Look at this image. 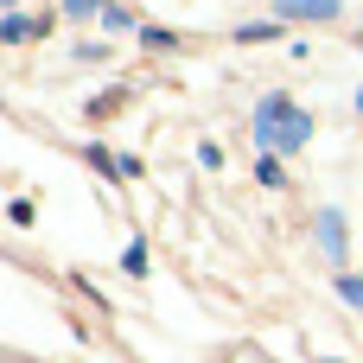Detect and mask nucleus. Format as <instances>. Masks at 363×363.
<instances>
[{"instance_id": "obj_4", "label": "nucleus", "mask_w": 363, "mask_h": 363, "mask_svg": "<svg viewBox=\"0 0 363 363\" xmlns=\"http://www.w3.org/2000/svg\"><path fill=\"white\" fill-rule=\"evenodd\" d=\"M121 102H128V96H121V89H115V96H96V102H89V121H102V115H115V108H121Z\"/></svg>"}, {"instance_id": "obj_6", "label": "nucleus", "mask_w": 363, "mask_h": 363, "mask_svg": "<svg viewBox=\"0 0 363 363\" xmlns=\"http://www.w3.org/2000/svg\"><path fill=\"white\" fill-rule=\"evenodd\" d=\"M357 108H363V89H357Z\"/></svg>"}, {"instance_id": "obj_3", "label": "nucleus", "mask_w": 363, "mask_h": 363, "mask_svg": "<svg viewBox=\"0 0 363 363\" xmlns=\"http://www.w3.org/2000/svg\"><path fill=\"white\" fill-rule=\"evenodd\" d=\"M319 236H325V249H332V255H345V223H338V211H325V217H319Z\"/></svg>"}, {"instance_id": "obj_1", "label": "nucleus", "mask_w": 363, "mask_h": 363, "mask_svg": "<svg viewBox=\"0 0 363 363\" xmlns=\"http://www.w3.org/2000/svg\"><path fill=\"white\" fill-rule=\"evenodd\" d=\"M306 134H313V115L294 108L287 96H268V102L255 108V147H268V153H294V147H306Z\"/></svg>"}, {"instance_id": "obj_2", "label": "nucleus", "mask_w": 363, "mask_h": 363, "mask_svg": "<svg viewBox=\"0 0 363 363\" xmlns=\"http://www.w3.org/2000/svg\"><path fill=\"white\" fill-rule=\"evenodd\" d=\"M338 0H281V19H332Z\"/></svg>"}, {"instance_id": "obj_5", "label": "nucleus", "mask_w": 363, "mask_h": 363, "mask_svg": "<svg viewBox=\"0 0 363 363\" xmlns=\"http://www.w3.org/2000/svg\"><path fill=\"white\" fill-rule=\"evenodd\" d=\"M70 13H96V0H70Z\"/></svg>"}]
</instances>
